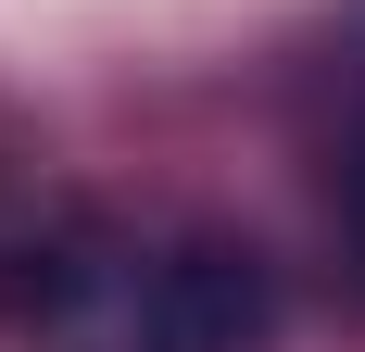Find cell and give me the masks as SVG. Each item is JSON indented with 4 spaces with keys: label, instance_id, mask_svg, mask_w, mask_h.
Masks as SVG:
<instances>
[{
    "label": "cell",
    "instance_id": "6da1fadb",
    "mask_svg": "<svg viewBox=\"0 0 365 352\" xmlns=\"http://www.w3.org/2000/svg\"><path fill=\"white\" fill-rule=\"evenodd\" d=\"M51 352H264L277 340V264L252 239H51L38 277Z\"/></svg>",
    "mask_w": 365,
    "mask_h": 352
},
{
    "label": "cell",
    "instance_id": "7a4b0ae2",
    "mask_svg": "<svg viewBox=\"0 0 365 352\" xmlns=\"http://www.w3.org/2000/svg\"><path fill=\"white\" fill-rule=\"evenodd\" d=\"M328 227H340V252L365 277V101L340 113V139H328Z\"/></svg>",
    "mask_w": 365,
    "mask_h": 352
}]
</instances>
